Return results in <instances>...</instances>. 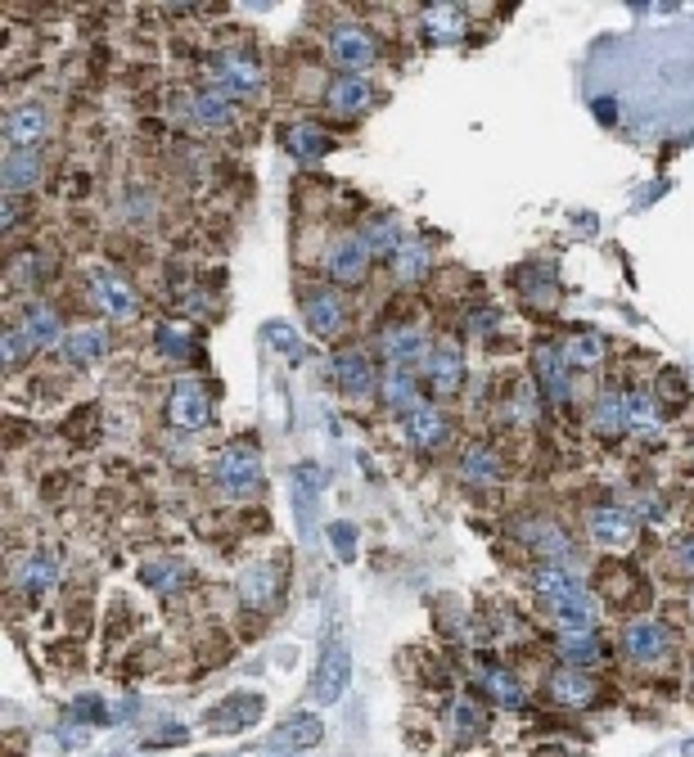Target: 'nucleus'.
I'll return each mask as SVG.
<instances>
[{
	"mask_svg": "<svg viewBox=\"0 0 694 757\" xmlns=\"http://www.w3.org/2000/svg\"><path fill=\"white\" fill-rule=\"evenodd\" d=\"M509 415H515V420H532V415H537V388L532 384L515 388V397H509Z\"/></svg>",
	"mask_w": 694,
	"mask_h": 757,
	"instance_id": "42",
	"label": "nucleus"
},
{
	"mask_svg": "<svg viewBox=\"0 0 694 757\" xmlns=\"http://www.w3.org/2000/svg\"><path fill=\"white\" fill-rule=\"evenodd\" d=\"M545 690H551V699L564 703V708H587V703L600 699V686H596V680L581 672V667H560V672H551Z\"/></svg>",
	"mask_w": 694,
	"mask_h": 757,
	"instance_id": "17",
	"label": "nucleus"
},
{
	"mask_svg": "<svg viewBox=\"0 0 694 757\" xmlns=\"http://www.w3.org/2000/svg\"><path fill=\"white\" fill-rule=\"evenodd\" d=\"M401 433H407V442H411V446H420V451H433V446H447V438H451V424H447V415L437 410V406L420 401L415 410H407V415H401Z\"/></svg>",
	"mask_w": 694,
	"mask_h": 757,
	"instance_id": "10",
	"label": "nucleus"
},
{
	"mask_svg": "<svg viewBox=\"0 0 694 757\" xmlns=\"http://www.w3.org/2000/svg\"><path fill=\"white\" fill-rule=\"evenodd\" d=\"M636 533H640L636 510H627V505H600V510H591V537L600 546L623 550V546L636 541Z\"/></svg>",
	"mask_w": 694,
	"mask_h": 757,
	"instance_id": "11",
	"label": "nucleus"
},
{
	"mask_svg": "<svg viewBox=\"0 0 694 757\" xmlns=\"http://www.w3.org/2000/svg\"><path fill=\"white\" fill-rule=\"evenodd\" d=\"M483 690H492V699L501 708H524V686H519V676H509L505 667H487L483 672Z\"/></svg>",
	"mask_w": 694,
	"mask_h": 757,
	"instance_id": "40",
	"label": "nucleus"
},
{
	"mask_svg": "<svg viewBox=\"0 0 694 757\" xmlns=\"http://www.w3.org/2000/svg\"><path fill=\"white\" fill-rule=\"evenodd\" d=\"M190 108H195V118H199L203 127H231V123H235V100H231L226 91H216V86L199 91V95L190 100Z\"/></svg>",
	"mask_w": 694,
	"mask_h": 757,
	"instance_id": "30",
	"label": "nucleus"
},
{
	"mask_svg": "<svg viewBox=\"0 0 694 757\" xmlns=\"http://www.w3.org/2000/svg\"><path fill=\"white\" fill-rule=\"evenodd\" d=\"M428 365H424V374H428V384L443 393V397H451L460 384H464V361H460V348L456 343H437V348H428V357H424Z\"/></svg>",
	"mask_w": 694,
	"mask_h": 757,
	"instance_id": "19",
	"label": "nucleus"
},
{
	"mask_svg": "<svg viewBox=\"0 0 694 757\" xmlns=\"http://www.w3.org/2000/svg\"><path fill=\"white\" fill-rule=\"evenodd\" d=\"M334 541H339V555L352 559V550H356V546H352V541H356V527H352V523H334Z\"/></svg>",
	"mask_w": 694,
	"mask_h": 757,
	"instance_id": "45",
	"label": "nucleus"
},
{
	"mask_svg": "<svg viewBox=\"0 0 694 757\" xmlns=\"http://www.w3.org/2000/svg\"><path fill=\"white\" fill-rule=\"evenodd\" d=\"M456 726H460V735L469 739V735H473V731H479L483 722H479V712H473L469 703H456Z\"/></svg>",
	"mask_w": 694,
	"mask_h": 757,
	"instance_id": "44",
	"label": "nucleus"
},
{
	"mask_svg": "<svg viewBox=\"0 0 694 757\" xmlns=\"http://www.w3.org/2000/svg\"><path fill=\"white\" fill-rule=\"evenodd\" d=\"M428 267H433V257H428V248H424V244H401V248L392 253V271H397V280H401V284H415V280H424V276H428Z\"/></svg>",
	"mask_w": 694,
	"mask_h": 757,
	"instance_id": "37",
	"label": "nucleus"
},
{
	"mask_svg": "<svg viewBox=\"0 0 694 757\" xmlns=\"http://www.w3.org/2000/svg\"><path fill=\"white\" fill-rule=\"evenodd\" d=\"M348 680H352V659H348L343 640H334V645H325V654L316 663V676H311L316 703H339L348 695Z\"/></svg>",
	"mask_w": 694,
	"mask_h": 757,
	"instance_id": "5",
	"label": "nucleus"
},
{
	"mask_svg": "<svg viewBox=\"0 0 694 757\" xmlns=\"http://www.w3.org/2000/svg\"><path fill=\"white\" fill-rule=\"evenodd\" d=\"M623 650L636 663H659V659H668L677 650V636L659 618H636V622L623 627Z\"/></svg>",
	"mask_w": 694,
	"mask_h": 757,
	"instance_id": "3",
	"label": "nucleus"
},
{
	"mask_svg": "<svg viewBox=\"0 0 694 757\" xmlns=\"http://www.w3.org/2000/svg\"><path fill=\"white\" fill-rule=\"evenodd\" d=\"M420 23H424V36H428V42H437V46L460 42V36H464V14L456 5H428Z\"/></svg>",
	"mask_w": 694,
	"mask_h": 757,
	"instance_id": "31",
	"label": "nucleus"
},
{
	"mask_svg": "<svg viewBox=\"0 0 694 757\" xmlns=\"http://www.w3.org/2000/svg\"><path fill=\"white\" fill-rule=\"evenodd\" d=\"M46 136H50V108L46 104H19V108H10V118H5V144L32 149V144H42Z\"/></svg>",
	"mask_w": 694,
	"mask_h": 757,
	"instance_id": "12",
	"label": "nucleus"
},
{
	"mask_svg": "<svg viewBox=\"0 0 694 757\" xmlns=\"http://www.w3.org/2000/svg\"><path fill=\"white\" fill-rule=\"evenodd\" d=\"M23 329H27V338L36 348H63V338H68V329H63V321H59V312L55 307H46V302H32V307L23 312V321H19Z\"/></svg>",
	"mask_w": 694,
	"mask_h": 757,
	"instance_id": "22",
	"label": "nucleus"
},
{
	"mask_svg": "<svg viewBox=\"0 0 694 757\" xmlns=\"http://www.w3.org/2000/svg\"><path fill=\"white\" fill-rule=\"evenodd\" d=\"M519 537L541 555V559H551V563H560V559H568L573 555V541L560 533L555 523H545V519H537V523H524L519 527Z\"/></svg>",
	"mask_w": 694,
	"mask_h": 757,
	"instance_id": "26",
	"label": "nucleus"
},
{
	"mask_svg": "<svg viewBox=\"0 0 694 757\" xmlns=\"http://www.w3.org/2000/svg\"><path fill=\"white\" fill-rule=\"evenodd\" d=\"M677 568L681 573H694V533L677 541Z\"/></svg>",
	"mask_w": 694,
	"mask_h": 757,
	"instance_id": "46",
	"label": "nucleus"
},
{
	"mask_svg": "<svg viewBox=\"0 0 694 757\" xmlns=\"http://www.w3.org/2000/svg\"><path fill=\"white\" fill-rule=\"evenodd\" d=\"M284 757H298V753H284Z\"/></svg>",
	"mask_w": 694,
	"mask_h": 757,
	"instance_id": "48",
	"label": "nucleus"
},
{
	"mask_svg": "<svg viewBox=\"0 0 694 757\" xmlns=\"http://www.w3.org/2000/svg\"><path fill=\"white\" fill-rule=\"evenodd\" d=\"M212 86L226 91L231 100H235V95H252V91L262 86V68H258V59H252V55L226 50V55L212 59Z\"/></svg>",
	"mask_w": 694,
	"mask_h": 757,
	"instance_id": "6",
	"label": "nucleus"
},
{
	"mask_svg": "<svg viewBox=\"0 0 694 757\" xmlns=\"http://www.w3.org/2000/svg\"><path fill=\"white\" fill-rule=\"evenodd\" d=\"M325 50H330V59L339 68H370L379 59V42H375V32L370 27H361V23H339L330 27V36H325Z\"/></svg>",
	"mask_w": 694,
	"mask_h": 757,
	"instance_id": "2",
	"label": "nucleus"
},
{
	"mask_svg": "<svg viewBox=\"0 0 694 757\" xmlns=\"http://www.w3.org/2000/svg\"><path fill=\"white\" fill-rule=\"evenodd\" d=\"M212 482L226 491V497H248L262 482V456L258 446H226L212 465Z\"/></svg>",
	"mask_w": 694,
	"mask_h": 757,
	"instance_id": "1",
	"label": "nucleus"
},
{
	"mask_svg": "<svg viewBox=\"0 0 694 757\" xmlns=\"http://www.w3.org/2000/svg\"><path fill=\"white\" fill-rule=\"evenodd\" d=\"M330 365H334V378H339V388L348 397H370L375 384H379V374H375V365L365 352H339Z\"/></svg>",
	"mask_w": 694,
	"mask_h": 757,
	"instance_id": "20",
	"label": "nucleus"
},
{
	"mask_svg": "<svg viewBox=\"0 0 694 757\" xmlns=\"http://www.w3.org/2000/svg\"><path fill=\"white\" fill-rule=\"evenodd\" d=\"M370 104H375L370 78H334L330 91H325V108L339 113V118H361Z\"/></svg>",
	"mask_w": 694,
	"mask_h": 757,
	"instance_id": "15",
	"label": "nucleus"
},
{
	"mask_svg": "<svg viewBox=\"0 0 694 757\" xmlns=\"http://www.w3.org/2000/svg\"><path fill=\"white\" fill-rule=\"evenodd\" d=\"M551 609H555L560 631H596V622H600V599L587 586H573L568 595L551 599Z\"/></svg>",
	"mask_w": 694,
	"mask_h": 757,
	"instance_id": "13",
	"label": "nucleus"
},
{
	"mask_svg": "<svg viewBox=\"0 0 694 757\" xmlns=\"http://www.w3.org/2000/svg\"><path fill=\"white\" fill-rule=\"evenodd\" d=\"M32 352H36V343L27 338V329H23V325H10V329H5V338H0V357H5V365H10V370H19V365H23Z\"/></svg>",
	"mask_w": 694,
	"mask_h": 757,
	"instance_id": "41",
	"label": "nucleus"
},
{
	"mask_svg": "<svg viewBox=\"0 0 694 757\" xmlns=\"http://www.w3.org/2000/svg\"><path fill=\"white\" fill-rule=\"evenodd\" d=\"M284 144H289V154H294V159H325V154L334 149V140L325 136L320 127H311V123L289 127V131H284Z\"/></svg>",
	"mask_w": 694,
	"mask_h": 757,
	"instance_id": "32",
	"label": "nucleus"
},
{
	"mask_svg": "<svg viewBox=\"0 0 694 757\" xmlns=\"http://www.w3.org/2000/svg\"><path fill=\"white\" fill-rule=\"evenodd\" d=\"M267 338H271V343H275V348H284L289 357H303V348H298V338H294V334H289V325H284V321H271V325H267Z\"/></svg>",
	"mask_w": 694,
	"mask_h": 757,
	"instance_id": "43",
	"label": "nucleus"
},
{
	"mask_svg": "<svg viewBox=\"0 0 694 757\" xmlns=\"http://www.w3.org/2000/svg\"><path fill=\"white\" fill-rule=\"evenodd\" d=\"M460 478L469 487H487L501 478V461H496V451L492 446H469L464 451V461H460Z\"/></svg>",
	"mask_w": 694,
	"mask_h": 757,
	"instance_id": "34",
	"label": "nucleus"
},
{
	"mask_svg": "<svg viewBox=\"0 0 694 757\" xmlns=\"http://www.w3.org/2000/svg\"><path fill=\"white\" fill-rule=\"evenodd\" d=\"M258 717H262V695H231L203 722H208V731H248V726H258Z\"/></svg>",
	"mask_w": 694,
	"mask_h": 757,
	"instance_id": "16",
	"label": "nucleus"
},
{
	"mask_svg": "<svg viewBox=\"0 0 694 757\" xmlns=\"http://www.w3.org/2000/svg\"><path fill=\"white\" fill-rule=\"evenodd\" d=\"M623 415H627V393H617V388H604L596 397V410H591V420L600 433H623Z\"/></svg>",
	"mask_w": 694,
	"mask_h": 757,
	"instance_id": "38",
	"label": "nucleus"
},
{
	"mask_svg": "<svg viewBox=\"0 0 694 757\" xmlns=\"http://www.w3.org/2000/svg\"><path fill=\"white\" fill-rule=\"evenodd\" d=\"M365 267H370V253H365V244L356 235H339L330 248H325V276L334 284H361Z\"/></svg>",
	"mask_w": 694,
	"mask_h": 757,
	"instance_id": "8",
	"label": "nucleus"
},
{
	"mask_svg": "<svg viewBox=\"0 0 694 757\" xmlns=\"http://www.w3.org/2000/svg\"><path fill=\"white\" fill-rule=\"evenodd\" d=\"M0 217H5V231H10V225H19L23 208H19V199H14V195H5V208H0Z\"/></svg>",
	"mask_w": 694,
	"mask_h": 757,
	"instance_id": "47",
	"label": "nucleus"
},
{
	"mask_svg": "<svg viewBox=\"0 0 694 757\" xmlns=\"http://www.w3.org/2000/svg\"><path fill=\"white\" fill-rule=\"evenodd\" d=\"M303 321H307V329L320 334V338L343 334L348 307H343V298L334 293V284H311V289H303Z\"/></svg>",
	"mask_w": 694,
	"mask_h": 757,
	"instance_id": "4",
	"label": "nucleus"
},
{
	"mask_svg": "<svg viewBox=\"0 0 694 757\" xmlns=\"http://www.w3.org/2000/svg\"><path fill=\"white\" fill-rule=\"evenodd\" d=\"M271 595H275V568H271V563L248 568V573L239 578V599L248 604V609H262Z\"/></svg>",
	"mask_w": 694,
	"mask_h": 757,
	"instance_id": "36",
	"label": "nucleus"
},
{
	"mask_svg": "<svg viewBox=\"0 0 694 757\" xmlns=\"http://www.w3.org/2000/svg\"><path fill=\"white\" fill-rule=\"evenodd\" d=\"M379 352H384L392 365H415V361L428 357V338H424L420 325H392V329H384V338H379Z\"/></svg>",
	"mask_w": 694,
	"mask_h": 757,
	"instance_id": "18",
	"label": "nucleus"
},
{
	"mask_svg": "<svg viewBox=\"0 0 694 757\" xmlns=\"http://www.w3.org/2000/svg\"><path fill=\"white\" fill-rule=\"evenodd\" d=\"M532 370H537V393H541L545 401H551V406H564V401H568V393H573L564 352H560V348H551V343H541V348L532 352Z\"/></svg>",
	"mask_w": 694,
	"mask_h": 757,
	"instance_id": "9",
	"label": "nucleus"
},
{
	"mask_svg": "<svg viewBox=\"0 0 694 757\" xmlns=\"http://www.w3.org/2000/svg\"><path fill=\"white\" fill-rule=\"evenodd\" d=\"M144 586H154L158 595H172V591H180V582H186L190 573H186V563L180 559H154V563H144Z\"/></svg>",
	"mask_w": 694,
	"mask_h": 757,
	"instance_id": "39",
	"label": "nucleus"
},
{
	"mask_svg": "<svg viewBox=\"0 0 694 757\" xmlns=\"http://www.w3.org/2000/svg\"><path fill=\"white\" fill-rule=\"evenodd\" d=\"M623 433H632V438H659L663 433V410H659V401H654V393H645V388L627 393Z\"/></svg>",
	"mask_w": 694,
	"mask_h": 757,
	"instance_id": "21",
	"label": "nucleus"
},
{
	"mask_svg": "<svg viewBox=\"0 0 694 757\" xmlns=\"http://www.w3.org/2000/svg\"><path fill=\"white\" fill-rule=\"evenodd\" d=\"M14 582H19V591H27V595H50L55 582H59V559H55L50 550H36L32 559L19 563Z\"/></svg>",
	"mask_w": 694,
	"mask_h": 757,
	"instance_id": "23",
	"label": "nucleus"
},
{
	"mask_svg": "<svg viewBox=\"0 0 694 757\" xmlns=\"http://www.w3.org/2000/svg\"><path fill=\"white\" fill-rule=\"evenodd\" d=\"M42 180V159H36V149H10L5 154V195H23Z\"/></svg>",
	"mask_w": 694,
	"mask_h": 757,
	"instance_id": "28",
	"label": "nucleus"
},
{
	"mask_svg": "<svg viewBox=\"0 0 694 757\" xmlns=\"http://www.w3.org/2000/svg\"><path fill=\"white\" fill-rule=\"evenodd\" d=\"M208 415H212V401H208L199 378H176V388L167 397V420L176 429H203Z\"/></svg>",
	"mask_w": 694,
	"mask_h": 757,
	"instance_id": "7",
	"label": "nucleus"
},
{
	"mask_svg": "<svg viewBox=\"0 0 694 757\" xmlns=\"http://www.w3.org/2000/svg\"><path fill=\"white\" fill-rule=\"evenodd\" d=\"M320 739H325V726H320V717H311V712L289 717V722L271 735L275 748H311V744H320Z\"/></svg>",
	"mask_w": 694,
	"mask_h": 757,
	"instance_id": "29",
	"label": "nucleus"
},
{
	"mask_svg": "<svg viewBox=\"0 0 694 757\" xmlns=\"http://www.w3.org/2000/svg\"><path fill=\"white\" fill-rule=\"evenodd\" d=\"M379 388H384V401H388L392 410H401V415L420 406V384H415L411 365H388V370L379 374Z\"/></svg>",
	"mask_w": 694,
	"mask_h": 757,
	"instance_id": "25",
	"label": "nucleus"
},
{
	"mask_svg": "<svg viewBox=\"0 0 694 757\" xmlns=\"http://www.w3.org/2000/svg\"><path fill=\"white\" fill-rule=\"evenodd\" d=\"M91 298H95V307L108 316V321H131L136 316V293L127 280L118 276H108V271H95L91 276Z\"/></svg>",
	"mask_w": 694,
	"mask_h": 757,
	"instance_id": "14",
	"label": "nucleus"
},
{
	"mask_svg": "<svg viewBox=\"0 0 694 757\" xmlns=\"http://www.w3.org/2000/svg\"><path fill=\"white\" fill-rule=\"evenodd\" d=\"M560 659L568 667H596L604 659V645H600V636L596 631H560Z\"/></svg>",
	"mask_w": 694,
	"mask_h": 757,
	"instance_id": "27",
	"label": "nucleus"
},
{
	"mask_svg": "<svg viewBox=\"0 0 694 757\" xmlns=\"http://www.w3.org/2000/svg\"><path fill=\"white\" fill-rule=\"evenodd\" d=\"M560 352H564L568 370H596L604 361V338L600 334H573Z\"/></svg>",
	"mask_w": 694,
	"mask_h": 757,
	"instance_id": "35",
	"label": "nucleus"
},
{
	"mask_svg": "<svg viewBox=\"0 0 694 757\" xmlns=\"http://www.w3.org/2000/svg\"><path fill=\"white\" fill-rule=\"evenodd\" d=\"M356 240L365 244V253H370V257H388V253H397V248H401V231H397V221H392V217H375V221H365L361 231H356Z\"/></svg>",
	"mask_w": 694,
	"mask_h": 757,
	"instance_id": "33",
	"label": "nucleus"
},
{
	"mask_svg": "<svg viewBox=\"0 0 694 757\" xmlns=\"http://www.w3.org/2000/svg\"><path fill=\"white\" fill-rule=\"evenodd\" d=\"M104 352H108V329L104 325H78V329H68V338H63V357L72 365H91Z\"/></svg>",
	"mask_w": 694,
	"mask_h": 757,
	"instance_id": "24",
	"label": "nucleus"
}]
</instances>
